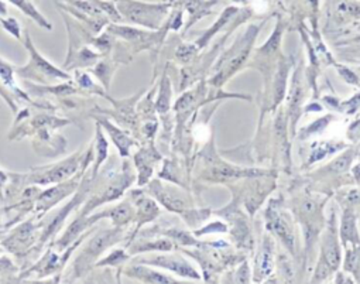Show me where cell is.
<instances>
[{"label":"cell","instance_id":"cell-3","mask_svg":"<svg viewBox=\"0 0 360 284\" xmlns=\"http://www.w3.org/2000/svg\"><path fill=\"white\" fill-rule=\"evenodd\" d=\"M202 169L200 173V179L210 184H231L249 177H260L271 174L277 170H264V169H249L231 164L225 162L217 152L214 140L208 143L201 153H198Z\"/></svg>","mask_w":360,"mask_h":284},{"label":"cell","instance_id":"cell-40","mask_svg":"<svg viewBox=\"0 0 360 284\" xmlns=\"http://www.w3.org/2000/svg\"><path fill=\"white\" fill-rule=\"evenodd\" d=\"M333 65H335V68H336L339 77H340L347 85H350V86H360V77H359L353 70L347 68L346 65L338 64V63H335Z\"/></svg>","mask_w":360,"mask_h":284},{"label":"cell","instance_id":"cell-38","mask_svg":"<svg viewBox=\"0 0 360 284\" xmlns=\"http://www.w3.org/2000/svg\"><path fill=\"white\" fill-rule=\"evenodd\" d=\"M75 81H77V84L79 85V88H81L82 91H88V92H91V93H99V95H102V96L106 95L101 88H98V85H95V82L91 79V75L86 74V72H82V71H78V70H77V72H75Z\"/></svg>","mask_w":360,"mask_h":284},{"label":"cell","instance_id":"cell-6","mask_svg":"<svg viewBox=\"0 0 360 284\" xmlns=\"http://www.w3.org/2000/svg\"><path fill=\"white\" fill-rule=\"evenodd\" d=\"M94 159V145H89L88 150L84 152L82 149L75 152L72 156L54 163L51 166L34 167L30 173L25 174L26 184L34 186H51L58 184L65 180H70L77 173L82 170H88L91 167V162Z\"/></svg>","mask_w":360,"mask_h":284},{"label":"cell","instance_id":"cell-42","mask_svg":"<svg viewBox=\"0 0 360 284\" xmlns=\"http://www.w3.org/2000/svg\"><path fill=\"white\" fill-rule=\"evenodd\" d=\"M15 176H16L15 173H6L4 170H0V198L6 200L5 190H11L8 183H12L15 180Z\"/></svg>","mask_w":360,"mask_h":284},{"label":"cell","instance_id":"cell-5","mask_svg":"<svg viewBox=\"0 0 360 284\" xmlns=\"http://www.w3.org/2000/svg\"><path fill=\"white\" fill-rule=\"evenodd\" d=\"M263 25L264 23L250 25L246 32L236 39L231 49L219 57L218 63L214 67V77L211 78L212 86L222 88L225 82H228L238 71L245 67V63H248V58L253 50V46Z\"/></svg>","mask_w":360,"mask_h":284},{"label":"cell","instance_id":"cell-43","mask_svg":"<svg viewBox=\"0 0 360 284\" xmlns=\"http://www.w3.org/2000/svg\"><path fill=\"white\" fill-rule=\"evenodd\" d=\"M335 283H356L354 281V278L349 274V273H346V271H340V270H338L336 273H335V280H333Z\"/></svg>","mask_w":360,"mask_h":284},{"label":"cell","instance_id":"cell-45","mask_svg":"<svg viewBox=\"0 0 360 284\" xmlns=\"http://www.w3.org/2000/svg\"><path fill=\"white\" fill-rule=\"evenodd\" d=\"M322 109H323V106H322L321 103L312 102V103L307 105V106L302 109V112H305V113H308V112H322Z\"/></svg>","mask_w":360,"mask_h":284},{"label":"cell","instance_id":"cell-24","mask_svg":"<svg viewBox=\"0 0 360 284\" xmlns=\"http://www.w3.org/2000/svg\"><path fill=\"white\" fill-rule=\"evenodd\" d=\"M96 122L108 131V134L110 136V138H112V141L115 143L116 149L119 150L120 157H123V159L129 157L130 149L137 145V141L134 138H131L124 130L119 129L116 124L109 122V119H106V117L96 116Z\"/></svg>","mask_w":360,"mask_h":284},{"label":"cell","instance_id":"cell-2","mask_svg":"<svg viewBox=\"0 0 360 284\" xmlns=\"http://www.w3.org/2000/svg\"><path fill=\"white\" fill-rule=\"evenodd\" d=\"M319 254L309 278L311 283L328 281L342 266L343 253L338 229V212L335 208L329 209L323 231L319 236Z\"/></svg>","mask_w":360,"mask_h":284},{"label":"cell","instance_id":"cell-13","mask_svg":"<svg viewBox=\"0 0 360 284\" xmlns=\"http://www.w3.org/2000/svg\"><path fill=\"white\" fill-rule=\"evenodd\" d=\"M131 263H141V264L164 269L183 278L202 280V274L194 267V264L190 263L183 254L175 253V252L174 253L165 252V254H154L148 257H134Z\"/></svg>","mask_w":360,"mask_h":284},{"label":"cell","instance_id":"cell-7","mask_svg":"<svg viewBox=\"0 0 360 284\" xmlns=\"http://www.w3.org/2000/svg\"><path fill=\"white\" fill-rule=\"evenodd\" d=\"M124 238L126 228L123 226H112L109 229L98 231L96 235H94V238L85 243L72 263V280L84 277L108 249L120 243L124 240Z\"/></svg>","mask_w":360,"mask_h":284},{"label":"cell","instance_id":"cell-48","mask_svg":"<svg viewBox=\"0 0 360 284\" xmlns=\"http://www.w3.org/2000/svg\"><path fill=\"white\" fill-rule=\"evenodd\" d=\"M0 253H4V247L2 246H0Z\"/></svg>","mask_w":360,"mask_h":284},{"label":"cell","instance_id":"cell-46","mask_svg":"<svg viewBox=\"0 0 360 284\" xmlns=\"http://www.w3.org/2000/svg\"><path fill=\"white\" fill-rule=\"evenodd\" d=\"M6 13H8V9H6V6H5V4L2 2V0H0V15L6 16Z\"/></svg>","mask_w":360,"mask_h":284},{"label":"cell","instance_id":"cell-11","mask_svg":"<svg viewBox=\"0 0 360 284\" xmlns=\"http://www.w3.org/2000/svg\"><path fill=\"white\" fill-rule=\"evenodd\" d=\"M240 207L242 204L239 198L235 194H232L231 202L226 207H224L221 211H215V214L226 219L231 238L236 245V247L240 250L249 252V250H253L255 247V236H253L250 219L245 215Z\"/></svg>","mask_w":360,"mask_h":284},{"label":"cell","instance_id":"cell-47","mask_svg":"<svg viewBox=\"0 0 360 284\" xmlns=\"http://www.w3.org/2000/svg\"><path fill=\"white\" fill-rule=\"evenodd\" d=\"M235 2H239V4H248V0H235Z\"/></svg>","mask_w":360,"mask_h":284},{"label":"cell","instance_id":"cell-31","mask_svg":"<svg viewBox=\"0 0 360 284\" xmlns=\"http://www.w3.org/2000/svg\"><path fill=\"white\" fill-rule=\"evenodd\" d=\"M333 120H335V116H333L332 113L325 115V116H322V117H318V119H315L312 123H309L308 126L301 127L300 131H297L295 137L298 138V141H307V140L311 138L312 136L322 134Z\"/></svg>","mask_w":360,"mask_h":284},{"label":"cell","instance_id":"cell-9","mask_svg":"<svg viewBox=\"0 0 360 284\" xmlns=\"http://www.w3.org/2000/svg\"><path fill=\"white\" fill-rule=\"evenodd\" d=\"M119 15L131 25L158 30L165 23L171 11V0L164 4H144L137 0H117Z\"/></svg>","mask_w":360,"mask_h":284},{"label":"cell","instance_id":"cell-22","mask_svg":"<svg viewBox=\"0 0 360 284\" xmlns=\"http://www.w3.org/2000/svg\"><path fill=\"white\" fill-rule=\"evenodd\" d=\"M349 145L342 140H322V141H314L309 148V155L307 162L302 166V170H309L314 164L325 160L329 156H333L336 153H340L342 150L347 149Z\"/></svg>","mask_w":360,"mask_h":284},{"label":"cell","instance_id":"cell-33","mask_svg":"<svg viewBox=\"0 0 360 284\" xmlns=\"http://www.w3.org/2000/svg\"><path fill=\"white\" fill-rule=\"evenodd\" d=\"M130 254L127 253L126 247L123 249H113L109 254H106L105 259H99L94 267H123V264L130 260Z\"/></svg>","mask_w":360,"mask_h":284},{"label":"cell","instance_id":"cell-26","mask_svg":"<svg viewBox=\"0 0 360 284\" xmlns=\"http://www.w3.org/2000/svg\"><path fill=\"white\" fill-rule=\"evenodd\" d=\"M108 152H109V143L108 140L102 131V126L98 123L96 124V134H95V143H94V156H95V162L92 169H89L91 176L95 179L99 173V170L102 169V164L106 162L108 159Z\"/></svg>","mask_w":360,"mask_h":284},{"label":"cell","instance_id":"cell-23","mask_svg":"<svg viewBox=\"0 0 360 284\" xmlns=\"http://www.w3.org/2000/svg\"><path fill=\"white\" fill-rule=\"evenodd\" d=\"M357 214L350 208H342L340 221L338 222L339 238L343 247L360 245V233L357 229Z\"/></svg>","mask_w":360,"mask_h":284},{"label":"cell","instance_id":"cell-44","mask_svg":"<svg viewBox=\"0 0 360 284\" xmlns=\"http://www.w3.org/2000/svg\"><path fill=\"white\" fill-rule=\"evenodd\" d=\"M350 177L353 180V184L360 186V162L350 167Z\"/></svg>","mask_w":360,"mask_h":284},{"label":"cell","instance_id":"cell-37","mask_svg":"<svg viewBox=\"0 0 360 284\" xmlns=\"http://www.w3.org/2000/svg\"><path fill=\"white\" fill-rule=\"evenodd\" d=\"M229 232V226L225 221H212L201 228L194 229V235L197 238L205 236V235H215V233H228Z\"/></svg>","mask_w":360,"mask_h":284},{"label":"cell","instance_id":"cell-17","mask_svg":"<svg viewBox=\"0 0 360 284\" xmlns=\"http://www.w3.org/2000/svg\"><path fill=\"white\" fill-rule=\"evenodd\" d=\"M347 25H360V0H333L328 12L326 32H338Z\"/></svg>","mask_w":360,"mask_h":284},{"label":"cell","instance_id":"cell-14","mask_svg":"<svg viewBox=\"0 0 360 284\" xmlns=\"http://www.w3.org/2000/svg\"><path fill=\"white\" fill-rule=\"evenodd\" d=\"M86 170H82L79 173H77L74 177H71L70 180H65L63 183L56 184V187L47 188L44 191H39L34 207H33V212H34V219L36 218H41L47 211H50L53 207H56L58 202H61L65 197L74 194L81 183V179L84 176Z\"/></svg>","mask_w":360,"mask_h":284},{"label":"cell","instance_id":"cell-29","mask_svg":"<svg viewBox=\"0 0 360 284\" xmlns=\"http://www.w3.org/2000/svg\"><path fill=\"white\" fill-rule=\"evenodd\" d=\"M15 74H16V68L9 64L6 60H4L2 57H0V81H2V84L8 88V89H12V93L15 96H19V98H23L25 101L30 102V98L27 96V93H25L16 84L15 81Z\"/></svg>","mask_w":360,"mask_h":284},{"label":"cell","instance_id":"cell-8","mask_svg":"<svg viewBox=\"0 0 360 284\" xmlns=\"http://www.w3.org/2000/svg\"><path fill=\"white\" fill-rule=\"evenodd\" d=\"M25 47L27 49L29 54H30V60L25 67H18L16 68V74L27 81H33L41 85H54V82L58 81H71L72 77L67 72L63 71L61 68L56 67L54 64H51L47 58H44L39 50L36 49V46L33 44L30 34L26 33L23 41Z\"/></svg>","mask_w":360,"mask_h":284},{"label":"cell","instance_id":"cell-28","mask_svg":"<svg viewBox=\"0 0 360 284\" xmlns=\"http://www.w3.org/2000/svg\"><path fill=\"white\" fill-rule=\"evenodd\" d=\"M335 201L340 208H350L357 215L360 214V186L339 188L335 193Z\"/></svg>","mask_w":360,"mask_h":284},{"label":"cell","instance_id":"cell-30","mask_svg":"<svg viewBox=\"0 0 360 284\" xmlns=\"http://www.w3.org/2000/svg\"><path fill=\"white\" fill-rule=\"evenodd\" d=\"M340 267L343 271L349 273L356 283H360V245L345 247V259Z\"/></svg>","mask_w":360,"mask_h":284},{"label":"cell","instance_id":"cell-16","mask_svg":"<svg viewBox=\"0 0 360 284\" xmlns=\"http://www.w3.org/2000/svg\"><path fill=\"white\" fill-rule=\"evenodd\" d=\"M127 197L131 200V202L134 204V208H136V215H134V222H136V226L131 232V235L127 238V242H130L131 239H134L140 229L150 224V222H154L161 211H160V205L158 202L150 197L144 190H130L127 193Z\"/></svg>","mask_w":360,"mask_h":284},{"label":"cell","instance_id":"cell-25","mask_svg":"<svg viewBox=\"0 0 360 284\" xmlns=\"http://www.w3.org/2000/svg\"><path fill=\"white\" fill-rule=\"evenodd\" d=\"M183 5L184 11L190 15V22L186 25V30H188L195 22L201 20L204 16L211 15V8L215 5V2H207V0H176Z\"/></svg>","mask_w":360,"mask_h":284},{"label":"cell","instance_id":"cell-32","mask_svg":"<svg viewBox=\"0 0 360 284\" xmlns=\"http://www.w3.org/2000/svg\"><path fill=\"white\" fill-rule=\"evenodd\" d=\"M172 92H171V82L169 78L167 75V72H164L161 84H160V92H158V98L155 102L154 109L160 113V115H167L169 108H171V101H172Z\"/></svg>","mask_w":360,"mask_h":284},{"label":"cell","instance_id":"cell-15","mask_svg":"<svg viewBox=\"0 0 360 284\" xmlns=\"http://www.w3.org/2000/svg\"><path fill=\"white\" fill-rule=\"evenodd\" d=\"M276 239L266 231L253 257L252 278L255 283H263L267 281L270 277H274L273 274L276 271Z\"/></svg>","mask_w":360,"mask_h":284},{"label":"cell","instance_id":"cell-36","mask_svg":"<svg viewBox=\"0 0 360 284\" xmlns=\"http://www.w3.org/2000/svg\"><path fill=\"white\" fill-rule=\"evenodd\" d=\"M231 276L232 278L228 281V283H253V278H252V266L249 264L248 259L242 260L239 263V266L233 270L232 267V271H231Z\"/></svg>","mask_w":360,"mask_h":284},{"label":"cell","instance_id":"cell-21","mask_svg":"<svg viewBox=\"0 0 360 284\" xmlns=\"http://www.w3.org/2000/svg\"><path fill=\"white\" fill-rule=\"evenodd\" d=\"M161 160V155L155 150L153 141H148V145L141 148L136 156H134V167L137 169V186L143 187L146 186L154 172L155 163H158Z\"/></svg>","mask_w":360,"mask_h":284},{"label":"cell","instance_id":"cell-1","mask_svg":"<svg viewBox=\"0 0 360 284\" xmlns=\"http://www.w3.org/2000/svg\"><path fill=\"white\" fill-rule=\"evenodd\" d=\"M330 195L322 193H316L305 187L304 190H297L290 201L287 202L295 222L300 225L304 247H302V270L308 269L309 259L315 254V247L319 242V236L323 231L326 218L323 215V208L329 201Z\"/></svg>","mask_w":360,"mask_h":284},{"label":"cell","instance_id":"cell-35","mask_svg":"<svg viewBox=\"0 0 360 284\" xmlns=\"http://www.w3.org/2000/svg\"><path fill=\"white\" fill-rule=\"evenodd\" d=\"M12 4H15L20 11H23L29 18H32L33 20H36V23L47 30H51V25L46 20V18H43L36 9L34 6L29 2V0H11Z\"/></svg>","mask_w":360,"mask_h":284},{"label":"cell","instance_id":"cell-4","mask_svg":"<svg viewBox=\"0 0 360 284\" xmlns=\"http://www.w3.org/2000/svg\"><path fill=\"white\" fill-rule=\"evenodd\" d=\"M264 228L276 240L281 243L292 259L301 262L298 256V229L283 195L270 198L267 201L264 209Z\"/></svg>","mask_w":360,"mask_h":284},{"label":"cell","instance_id":"cell-12","mask_svg":"<svg viewBox=\"0 0 360 284\" xmlns=\"http://www.w3.org/2000/svg\"><path fill=\"white\" fill-rule=\"evenodd\" d=\"M304 99H305V74H304V64L300 63L292 74L290 89L285 93V115L288 122V133L291 137L297 134V124L302 116L304 109Z\"/></svg>","mask_w":360,"mask_h":284},{"label":"cell","instance_id":"cell-34","mask_svg":"<svg viewBox=\"0 0 360 284\" xmlns=\"http://www.w3.org/2000/svg\"><path fill=\"white\" fill-rule=\"evenodd\" d=\"M116 70V65L112 64V61L108 60H99L95 65H92V72L102 81L103 88L108 91L110 85V79L113 77V72Z\"/></svg>","mask_w":360,"mask_h":284},{"label":"cell","instance_id":"cell-19","mask_svg":"<svg viewBox=\"0 0 360 284\" xmlns=\"http://www.w3.org/2000/svg\"><path fill=\"white\" fill-rule=\"evenodd\" d=\"M290 68H291V61L284 54H280V58L277 61V67L269 88L270 99H271V105H270L271 110H276L278 106H281V102L285 98Z\"/></svg>","mask_w":360,"mask_h":284},{"label":"cell","instance_id":"cell-10","mask_svg":"<svg viewBox=\"0 0 360 284\" xmlns=\"http://www.w3.org/2000/svg\"><path fill=\"white\" fill-rule=\"evenodd\" d=\"M144 191L167 211L178 214L179 217H184L194 208V201L186 190L172 183H162L161 179L148 181Z\"/></svg>","mask_w":360,"mask_h":284},{"label":"cell","instance_id":"cell-41","mask_svg":"<svg viewBox=\"0 0 360 284\" xmlns=\"http://www.w3.org/2000/svg\"><path fill=\"white\" fill-rule=\"evenodd\" d=\"M0 25H2V27L11 34L13 36L16 40L19 41H23L22 39V27L19 25V22L13 18H9V19H0Z\"/></svg>","mask_w":360,"mask_h":284},{"label":"cell","instance_id":"cell-20","mask_svg":"<svg viewBox=\"0 0 360 284\" xmlns=\"http://www.w3.org/2000/svg\"><path fill=\"white\" fill-rule=\"evenodd\" d=\"M120 273H123L126 277H130L133 280L150 283V284H179V283H183V281L171 277L169 274L154 270L153 266L150 267L148 264H141V263H130L126 267L123 266Z\"/></svg>","mask_w":360,"mask_h":284},{"label":"cell","instance_id":"cell-18","mask_svg":"<svg viewBox=\"0 0 360 284\" xmlns=\"http://www.w3.org/2000/svg\"><path fill=\"white\" fill-rule=\"evenodd\" d=\"M44 225V222L41 224H36L34 219H30L25 224H22L19 228H16L8 238H5L2 240L4 247H6L11 253H15L16 256H26L33 243H36L37 235H41V232H39V229Z\"/></svg>","mask_w":360,"mask_h":284},{"label":"cell","instance_id":"cell-49","mask_svg":"<svg viewBox=\"0 0 360 284\" xmlns=\"http://www.w3.org/2000/svg\"><path fill=\"white\" fill-rule=\"evenodd\" d=\"M357 157H359V159H360V150H359V153H357Z\"/></svg>","mask_w":360,"mask_h":284},{"label":"cell","instance_id":"cell-27","mask_svg":"<svg viewBox=\"0 0 360 284\" xmlns=\"http://www.w3.org/2000/svg\"><path fill=\"white\" fill-rule=\"evenodd\" d=\"M239 12H240V9H239V8H235V6L226 8V9L224 11V13L221 15V18L214 23V26H212L208 32H205V34L195 43L197 47H198L200 50L204 49V47H207L208 43H210V40H211L219 30H222Z\"/></svg>","mask_w":360,"mask_h":284},{"label":"cell","instance_id":"cell-39","mask_svg":"<svg viewBox=\"0 0 360 284\" xmlns=\"http://www.w3.org/2000/svg\"><path fill=\"white\" fill-rule=\"evenodd\" d=\"M200 51V49L197 47V44H191V43H183L181 46H179L176 49V53H175V58L179 61V63H190L195 54Z\"/></svg>","mask_w":360,"mask_h":284}]
</instances>
